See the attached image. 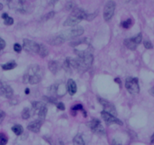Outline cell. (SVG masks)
<instances>
[{
	"label": "cell",
	"instance_id": "obj_29",
	"mask_svg": "<svg viewBox=\"0 0 154 145\" xmlns=\"http://www.w3.org/2000/svg\"><path fill=\"white\" fill-rule=\"evenodd\" d=\"M75 4L72 2H68V3L66 5V10H68V11H71V10H72V11H73V10L75 8Z\"/></svg>",
	"mask_w": 154,
	"mask_h": 145
},
{
	"label": "cell",
	"instance_id": "obj_21",
	"mask_svg": "<svg viewBox=\"0 0 154 145\" xmlns=\"http://www.w3.org/2000/svg\"><path fill=\"white\" fill-rule=\"evenodd\" d=\"M13 132L16 134V135H20L23 132V128L22 125H15L11 128Z\"/></svg>",
	"mask_w": 154,
	"mask_h": 145
},
{
	"label": "cell",
	"instance_id": "obj_16",
	"mask_svg": "<svg viewBox=\"0 0 154 145\" xmlns=\"http://www.w3.org/2000/svg\"><path fill=\"white\" fill-rule=\"evenodd\" d=\"M124 45H125L128 49L132 50V51H134V50L137 48V44L133 41L132 38H130V39H125V40H124Z\"/></svg>",
	"mask_w": 154,
	"mask_h": 145
},
{
	"label": "cell",
	"instance_id": "obj_2",
	"mask_svg": "<svg viewBox=\"0 0 154 145\" xmlns=\"http://www.w3.org/2000/svg\"><path fill=\"white\" fill-rule=\"evenodd\" d=\"M86 16L87 14L84 10H82V8H75L71 12L69 17L66 18V20L63 22V26H75V25L79 24L82 20H85Z\"/></svg>",
	"mask_w": 154,
	"mask_h": 145
},
{
	"label": "cell",
	"instance_id": "obj_17",
	"mask_svg": "<svg viewBox=\"0 0 154 145\" xmlns=\"http://www.w3.org/2000/svg\"><path fill=\"white\" fill-rule=\"evenodd\" d=\"M38 54H39L41 57H45L46 56L48 55L49 51H48V48L45 46V45L42 44H39V50H38Z\"/></svg>",
	"mask_w": 154,
	"mask_h": 145
},
{
	"label": "cell",
	"instance_id": "obj_18",
	"mask_svg": "<svg viewBox=\"0 0 154 145\" xmlns=\"http://www.w3.org/2000/svg\"><path fill=\"white\" fill-rule=\"evenodd\" d=\"M17 66V63L15 61H14V60H11V61L5 63V64H2V68L4 70H10V69H14Z\"/></svg>",
	"mask_w": 154,
	"mask_h": 145
},
{
	"label": "cell",
	"instance_id": "obj_33",
	"mask_svg": "<svg viewBox=\"0 0 154 145\" xmlns=\"http://www.w3.org/2000/svg\"><path fill=\"white\" fill-rule=\"evenodd\" d=\"M5 118V113L3 111V110H0V124L3 122Z\"/></svg>",
	"mask_w": 154,
	"mask_h": 145
},
{
	"label": "cell",
	"instance_id": "obj_30",
	"mask_svg": "<svg viewBox=\"0 0 154 145\" xmlns=\"http://www.w3.org/2000/svg\"><path fill=\"white\" fill-rule=\"evenodd\" d=\"M97 12H98V11H96V12L91 13V14H87L86 19H85V20H93V19H94V17H95L97 15Z\"/></svg>",
	"mask_w": 154,
	"mask_h": 145
},
{
	"label": "cell",
	"instance_id": "obj_3",
	"mask_svg": "<svg viewBox=\"0 0 154 145\" xmlns=\"http://www.w3.org/2000/svg\"><path fill=\"white\" fill-rule=\"evenodd\" d=\"M84 32V29L82 26H75V27L71 28V29H66L63 32L58 34L60 37L64 41L69 40V39H74V38L79 37L82 35Z\"/></svg>",
	"mask_w": 154,
	"mask_h": 145
},
{
	"label": "cell",
	"instance_id": "obj_28",
	"mask_svg": "<svg viewBox=\"0 0 154 145\" xmlns=\"http://www.w3.org/2000/svg\"><path fill=\"white\" fill-rule=\"evenodd\" d=\"M143 45H144V47L146 48V49H152V48H153V45H152V44L151 43L150 41H148V40H146L143 42Z\"/></svg>",
	"mask_w": 154,
	"mask_h": 145
},
{
	"label": "cell",
	"instance_id": "obj_38",
	"mask_svg": "<svg viewBox=\"0 0 154 145\" xmlns=\"http://www.w3.org/2000/svg\"><path fill=\"white\" fill-rule=\"evenodd\" d=\"M25 94H29V88H26V89H25Z\"/></svg>",
	"mask_w": 154,
	"mask_h": 145
},
{
	"label": "cell",
	"instance_id": "obj_15",
	"mask_svg": "<svg viewBox=\"0 0 154 145\" xmlns=\"http://www.w3.org/2000/svg\"><path fill=\"white\" fill-rule=\"evenodd\" d=\"M65 41L60 37V35H55V36H53V37L50 38L48 40V42L51 45H61Z\"/></svg>",
	"mask_w": 154,
	"mask_h": 145
},
{
	"label": "cell",
	"instance_id": "obj_36",
	"mask_svg": "<svg viewBox=\"0 0 154 145\" xmlns=\"http://www.w3.org/2000/svg\"><path fill=\"white\" fill-rule=\"evenodd\" d=\"M149 93L151 94V95H152L154 97V87H152V88H150V89H149Z\"/></svg>",
	"mask_w": 154,
	"mask_h": 145
},
{
	"label": "cell",
	"instance_id": "obj_40",
	"mask_svg": "<svg viewBox=\"0 0 154 145\" xmlns=\"http://www.w3.org/2000/svg\"><path fill=\"white\" fill-rule=\"evenodd\" d=\"M2 8H3V5L2 3H0V11L2 10Z\"/></svg>",
	"mask_w": 154,
	"mask_h": 145
},
{
	"label": "cell",
	"instance_id": "obj_25",
	"mask_svg": "<svg viewBox=\"0 0 154 145\" xmlns=\"http://www.w3.org/2000/svg\"><path fill=\"white\" fill-rule=\"evenodd\" d=\"M54 14H55V13H54V11H51V12H49V13H48L47 14H45V15L44 16L42 19H41V20H42V21H46V20H50V19L52 18V17H54Z\"/></svg>",
	"mask_w": 154,
	"mask_h": 145
},
{
	"label": "cell",
	"instance_id": "obj_7",
	"mask_svg": "<svg viewBox=\"0 0 154 145\" xmlns=\"http://www.w3.org/2000/svg\"><path fill=\"white\" fill-rule=\"evenodd\" d=\"M116 2L113 1H109L105 5L103 8V18L106 21H109L112 17L115 11Z\"/></svg>",
	"mask_w": 154,
	"mask_h": 145
},
{
	"label": "cell",
	"instance_id": "obj_4",
	"mask_svg": "<svg viewBox=\"0 0 154 145\" xmlns=\"http://www.w3.org/2000/svg\"><path fill=\"white\" fill-rule=\"evenodd\" d=\"M125 86L127 91L131 94H138L139 91H140V87H139L138 79L137 78H127L125 79Z\"/></svg>",
	"mask_w": 154,
	"mask_h": 145
},
{
	"label": "cell",
	"instance_id": "obj_37",
	"mask_svg": "<svg viewBox=\"0 0 154 145\" xmlns=\"http://www.w3.org/2000/svg\"><path fill=\"white\" fill-rule=\"evenodd\" d=\"M150 142H151V143H154V133H153V134H152V137H151Z\"/></svg>",
	"mask_w": 154,
	"mask_h": 145
},
{
	"label": "cell",
	"instance_id": "obj_12",
	"mask_svg": "<svg viewBox=\"0 0 154 145\" xmlns=\"http://www.w3.org/2000/svg\"><path fill=\"white\" fill-rule=\"evenodd\" d=\"M62 65L60 62L57 60H51L48 62V69H50L53 74H56L58 71L60 70Z\"/></svg>",
	"mask_w": 154,
	"mask_h": 145
},
{
	"label": "cell",
	"instance_id": "obj_27",
	"mask_svg": "<svg viewBox=\"0 0 154 145\" xmlns=\"http://www.w3.org/2000/svg\"><path fill=\"white\" fill-rule=\"evenodd\" d=\"M71 110H72V111H78V110H82V111H84V110H84L83 106H82V104H80V103L74 105V106L71 108Z\"/></svg>",
	"mask_w": 154,
	"mask_h": 145
},
{
	"label": "cell",
	"instance_id": "obj_6",
	"mask_svg": "<svg viewBox=\"0 0 154 145\" xmlns=\"http://www.w3.org/2000/svg\"><path fill=\"white\" fill-rule=\"evenodd\" d=\"M23 48L29 54H38L39 50V44L30 39H25L23 41Z\"/></svg>",
	"mask_w": 154,
	"mask_h": 145
},
{
	"label": "cell",
	"instance_id": "obj_39",
	"mask_svg": "<svg viewBox=\"0 0 154 145\" xmlns=\"http://www.w3.org/2000/svg\"><path fill=\"white\" fill-rule=\"evenodd\" d=\"M115 82H118V83H119V84H121V81H120V79H117V78H116V79H115Z\"/></svg>",
	"mask_w": 154,
	"mask_h": 145
},
{
	"label": "cell",
	"instance_id": "obj_26",
	"mask_svg": "<svg viewBox=\"0 0 154 145\" xmlns=\"http://www.w3.org/2000/svg\"><path fill=\"white\" fill-rule=\"evenodd\" d=\"M132 39H133V41H134V42H135L137 45H138L142 41V34L138 33L137 35H136L135 36L132 37Z\"/></svg>",
	"mask_w": 154,
	"mask_h": 145
},
{
	"label": "cell",
	"instance_id": "obj_23",
	"mask_svg": "<svg viewBox=\"0 0 154 145\" xmlns=\"http://www.w3.org/2000/svg\"><path fill=\"white\" fill-rule=\"evenodd\" d=\"M121 25L123 28L125 29H129L131 26H132V20L131 18H128L126 20H124L121 23Z\"/></svg>",
	"mask_w": 154,
	"mask_h": 145
},
{
	"label": "cell",
	"instance_id": "obj_11",
	"mask_svg": "<svg viewBox=\"0 0 154 145\" xmlns=\"http://www.w3.org/2000/svg\"><path fill=\"white\" fill-rule=\"evenodd\" d=\"M42 122H43V121L40 120V119H36V120L29 122L27 125V127H26V128H27L28 130L32 131V132L38 133L40 131Z\"/></svg>",
	"mask_w": 154,
	"mask_h": 145
},
{
	"label": "cell",
	"instance_id": "obj_10",
	"mask_svg": "<svg viewBox=\"0 0 154 145\" xmlns=\"http://www.w3.org/2000/svg\"><path fill=\"white\" fill-rule=\"evenodd\" d=\"M14 94L12 88L7 84L0 85V95L3 96L6 98H11Z\"/></svg>",
	"mask_w": 154,
	"mask_h": 145
},
{
	"label": "cell",
	"instance_id": "obj_14",
	"mask_svg": "<svg viewBox=\"0 0 154 145\" xmlns=\"http://www.w3.org/2000/svg\"><path fill=\"white\" fill-rule=\"evenodd\" d=\"M67 90L68 92L70 95H74L77 91L76 84L74 82V80L69 79L67 81Z\"/></svg>",
	"mask_w": 154,
	"mask_h": 145
},
{
	"label": "cell",
	"instance_id": "obj_20",
	"mask_svg": "<svg viewBox=\"0 0 154 145\" xmlns=\"http://www.w3.org/2000/svg\"><path fill=\"white\" fill-rule=\"evenodd\" d=\"M73 145H85V141L83 140V137L81 134H77L73 138Z\"/></svg>",
	"mask_w": 154,
	"mask_h": 145
},
{
	"label": "cell",
	"instance_id": "obj_31",
	"mask_svg": "<svg viewBox=\"0 0 154 145\" xmlns=\"http://www.w3.org/2000/svg\"><path fill=\"white\" fill-rule=\"evenodd\" d=\"M22 49H23V48H22V46L20 45V44L15 43L14 45V51H16V52L20 53V51H22Z\"/></svg>",
	"mask_w": 154,
	"mask_h": 145
},
{
	"label": "cell",
	"instance_id": "obj_35",
	"mask_svg": "<svg viewBox=\"0 0 154 145\" xmlns=\"http://www.w3.org/2000/svg\"><path fill=\"white\" fill-rule=\"evenodd\" d=\"M5 45H6V44H5V42L4 39H2V38L0 37V51L2 49H4L5 47Z\"/></svg>",
	"mask_w": 154,
	"mask_h": 145
},
{
	"label": "cell",
	"instance_id": "obj_1",
	"mask_svg": "<svg viewBox=\"0 0 154 145\" xmlns=\"http://www.w3.org/2000/svg\"><path fill=\"white\" fill-rule=\"evenodd\" d=\"M44 75L43 69L38 65H31L28 67L27 70L23 75V81L24 83L31 85L37 84L42 80Z\"/></svg>",
	"mask_w": 154,
	"mask_h": 145
},
{
	"label": "cell",
	"instance_id": "obj_32",
	"mask_svg": "<svg viewBox=\"0 0 154 145\" xmlns=\"http://www.w3.org/2000/svg\"><path fill=\"white\" fill-rule=\"evenodd\" d=\"M56 106H57V108L60 110H65V106L62 102H57L56 103Z\"/></svg>",
	"mask_w": 154,
	"mask_h": 145
},
{
	"label": "cell",
	"instance_id": "obj_22",
	"mask_svg": "<svg viewBox=\"0 0 154 145\" xmlns=\"http://www.w3.org/2000/svg\"><path fill=\"white\" fill-rule=\"evenodd\" d=\"M21 116L23 119H28L30 117V110L29 108L25 107L21 113Z\"/></svg>",
	"mask_w": 154,
	"mask_h": 145
},
{
	"label": "cell",
	"instance_id": "obj_13",
	"mask_svg": "<svg viewBox=\"0 0 154 145\" xmlns=\"http://www.w3.org/2000/svg\"><path fill=\"white\" fill-rule=\"evenodd\" d=\"M34 113H36L38 115V119H40V120L44 121L45 120V117H46L47 113H48V108H47L46 105L44 104L42 107H40L38 110L34 111Z\"/></svg>",
	"mask_w": 154,
	"mask_h": 145
},
{
	"label": "cell",
	"instance_id": "obj_9",
	"mask_svg": "<svg viewBox=\"0 0 154 145\" xmlns=\"http://www.w3.org/2000/svg\"><path fill=\"white\" fill-rule=\"evenodd\" d=\"M98 101L100 102V104L103 106V111L107 112V113H110L112 116H117V112H116V109L115 106L110 103L108 100H105V99L101 98V97H98Z\"/></svg>",
	"mask_w": 154,
	"mask_h": 145
},
{
	"label": "cell",
	"instance_id": "obj_8",
	"mask_svg": "<svg viewBox=\"0 0 154 145\" xmlns=\"http://www.w3.org/2000/svg\"><path fill=\"white\" fill-rule=\"evenodd\" d=\"M100 115H101L102 118H103V119L104 120V122H106V124L107 125H113V124H116V125H123V122H122L120 119H117L116 116H112V114L107 113V112H105L103 110V111H101V113H100Z\"/></svg>",
	"mask_w": 154,
	"mask_h": 145
},
{
	"label": "cell",
	"instance_id": "obj_24",
	"mask_svg": "<svg viewBox=\"0 0 154 145\" xmlns=\"http://www.w3.org/2000/svg\"><path fill=\"white\" fill-rule=\"evenodd\" d=\"M8 143V137L4 133H0V145H6Z\"/></svg>",
	"mask_w": 154,
	"mask_h": 145
},
{
	"label": "cell",
	"instance_id": "obj_19",
	"mask_svg": "<svg viewBox=\"0 0 154 145\" xmlns=\"http://www.w3.org/2000/svg\"><path fill=\"white\" fill-rule=\"evenodd\" d=\"M2 17L4 19V23L7 26H11L14 23V19L11 17H9L7 13H3L2 14Z\"/></svg>",
	"mask_w": 154,
	"mask_h": 145
},
{
	"label": "cell",
	"instance_id": "obj_5",
	"mask_svg": "<svg viewBox=\"0 0 154 145\" xmlns=\"http://www.w3.org/2000/svg\"><path fill=\"white\" fill-rule=\"evenodd\" d=\"M87 125L90 128L93 133L97 134V135H104L105 130L103 128V125L100 123V121L97 119H91L90 122L87 123Z\"/></svg>",
	"mask_w": 154,
	"mask_h": 145
},
{
	"label": "cell",
	"instance_id": "obj_34",
	"mask_svg": "<svg viewBox=\"0 0 154 145\" xmlns=\"http://www.w3.org/2000/svg\"><path fill=\"white\" fill-rule=\"evenodd\" d=\"M112 145H122V141L119 139L114 138L112 140Z\"/></svg>",
	"mask_w": 154,
	"mask_h": 145
}]
</instances>
